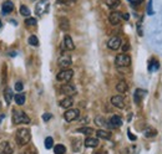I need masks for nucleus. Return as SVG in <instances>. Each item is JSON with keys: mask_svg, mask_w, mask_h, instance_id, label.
Instances as JSON below:
<instances>
[{"mask_svg": "<svg viewBox=\"0 0 162 154\" xmlns=\"http://www.w3.org/2000/svg\"><path fill=\"white\" fill-rule=\"evenodd\" d=\"M11 118H13V123L14 124H28V123H30V117L25 112H23L20 109L13 111Z\"/></svg>", "mask_w": 162, "mask_h": 154, "instance_id": "nucleus-2", "label": "nucleus"}, {"mask_svg": "<svg viewBox=\"0 0 162 154\" xmlns=\"http://www.w3.org/2000/svg\"><path fill=\"white\" fill-rule=\"evenodd\" d=\"M31 139V133L28 128H20L16 132V143L21 147L26 145Z\"/></svg>", "mask_w": 162, "mask_h": 154, "instance_id": "nucleus-1", "label": "nucleus"}, {"mask_svg": "<svg viewBox=\"0 0 162 154\" xmlns=\"http://www.w3.org/2000/svg\"><path fill=\"white\" fill-rule=\"evenodd\" d=\"M147 95V91L146 90H142V88H137L133 93V100H135V103L136 105H140L141 101L143 100V97Z\"/></svg>", "mask_w": 162, "mask_h": 154, "instance_id": "nucleus-12", "label": "nucleus"}, {"mask_svg": "<svg viewBox=\"0 0 162 154\" xmlns=\"http://www.w3.org/2000/svg\"><path fill=\"white\" fill-rule=\"evenodd\" d=\"M80 148H81V142L77 140V139L72 140V149H74V152H79Z\"/></svg>", "mask_w": 162, "mask_h": 154, "instance_id": "nucleus-33", "label": "nucleus"}, {"mask_svg": "<svg viewBox=\"0 0 162 154\" xmlns=\"http://www.w3.org/2000/svg\"><path fill=\"white\" fill-rule=\"evenodd\" d=\"M80 116V111L77 108H67V111L64 113V118L66 122H72L77 119Z\"/></svg>", "mask_w": 162, "mask_h": 154, "instance_id": "nucleus-6", "label": "nucleus"}, {"mask_svg": "<svg viewBox=\"0 0 162 154\" xmlns=\"http://www.w3.org/2000/svg\"><path fill=\"white\" fill-rule=\"evenodd\" d=\"M110 126H111V127H115V128L121 127V126H122V119H121V117L117 116V114L112 116L111 119H110Z\"/></svg>", "mask_w": 162, "mask_h": 154, "instance_id": "nucleus-17", "label": "nucleus"}, {"mask_svg": "<svg viewBox=\"0 0 162 154\" xmlns=\"http://www.w3.org/2000/svg\"><path fill=\"white\" fill-rule=\"evenodd\" d=\"M72 105H74L72 97H65L64 100L60 101V106H61L62 108H71Z\"/></svg>", "mask_w": 162, "mask_h": 154, "instance_id": "nucleus-18", "label": "nucleus"}, {"mask_svg": "<svg viewBox=\"0 0 162 154\" xmlns=\"http://www.w3.org/2000/svg\"><path fill=\"white\" fill-rule=\"evenodd\" d=\"M64 46H65V49H66V50H69V51L75 50V44H74V41H72L71 36L65 35V37H64Z\"/></svg>", "mask_w": 162, "mask_h": 154, "instance_id": "nucleus-15", "label": "nucleus"}, {"mask_svg": "<svg viewBox=\"0 0 162 154\" xmlns=\"http://www.w3.org/2000/svg\"><path fill=\"white\" fill-rule=\"evenodd\" d=\"M13 152H14L13 145L9 142L4 140L0 143V154H13Z\"/></svg>", "mask_w": 162, "mask_h": 154, "instance_id": "nucleus-9", "label": "nucleus"}, {"mask_svg": "<svg viewBox=\"0 0 162 154\" xmlns=\"http://www.w3.org/2000/svg\"><path fill=\"white\" fill-rule=\"evenodd\" d=\"M13 98H14V96H13V91H11V88H5V91H4V100H5V102H7V105H10V102L13 101Z\"/></svg>", "mask_w": 162, "mask_h": 154, "instance_id": "nucleus-22", "label": "nucleus"}, {"mask_svg": "<svg viewBox=\"0 0 162 154\" xmlns=\"http://www.w3.org/2000/svg\"><path fill=\"white\" fill-rule=\"evenodd\" d=\"M15 103L16 105H19V106H23L24 103H25V100H26V96L24 95V93H21V92H19L18 95H15Z\"/></svg>", "mask_w": 162, "mask_h": 154, "instance_id": "nucleus-24", "label": "nucleus"}, {"mask_svg": "<svg viewBox=\"0 0 162 154\" xmlns=\"http://www.w3.org/2000/svg\"><path fill=\"white\" fill-rule=\"evenodd\" d=\"M2 26H3V24H2V20H0V29H2Z\"/></svg>", "mask_w": 162, "mask_h": 154, "instance_id": "nucleus-44", "label": "nucleus"}, {"mask_svg": "<svg viewBox=\"0 0 162 154\" xmlns=\"http://www.w3.org/2000/svg\"><path fill=\"white\" fill-rule=\"evenodd\" d=\"M5 118V114H2V116H0V123H2V121Z\"/></svg>", "mask_w": 162, "mask_h": 154, "instance_id": "nucleus-43", "label": "nucleus"}, {"mask_svg": "<svg viewBox=\"0 0 162 154\" xmlns=\"http://www.w3.org/2000/svg\"><path fill=\"white\" fill-rule=\"evenodd\" d=\"M59 3H62V4H66V5H72L76 3V0H59Z\"/></svg>", "mask_w": 162, "mask_h": 154, "instance_id": "nucleus-37", "label": "nucleus"}, {"mask_svg": "<svg viewBox=\"0 0 162 154\" xmlns=\"http://www.w3.org/2000/svg\"><path fill=\"white\" fill-rule=\"evenodd\" d=\"M23 90H24L23 83H21V82H16V83H15V91H16V92H21Z\"/></svg>", "mask_w": 162, "mask_h": 154, "instance_id": "nucleus-35", "label": "nucleus"}, {"mask_svg": "<svg viewBox=\"0 0 162 154\" xmlns=\"http://www.w3.org/2000/svg\"><path fill=\"white\" fill-rule=\"evenodd\" d=\"M137 32H138V35H142V28H141V23H140V24H137Z\"/></svg>", "mask_w": 162, "mask_h": 154, "instance_id": "nucleus-41", "label": "nucleus"}, {"mask_svg": "<svg viewBox=\"0 0 162 154\" xmlns=\"http://www.w3.org/2000/svg\"><path fill=\"white\" fill-rule=\"evenodd\" d=\"M120 0H105V4L109 6V8H111V9H115V8H117L119 5H120Z\"/></svg>", "mask_w": 162, "mask_h": 154, "instance_id": "nucleus-25", "label": "nucleus"}, {"mask_svg": "<svg viewBox=\"0 0 162 154\" xmlns=\"http://www.w3.org/2000/svg\"><path fill=\"white\" fill-rule=\"evenodd\" d=\"M57 63H59L60 67L67 68V67L72 63V61H71V57H70L69 55H61V56L59 57V60H57Z\"/></svg>", "mask_w": 162, "mask_h": 154, "instance_id": "nucleus-11", "label": "nucleus"}, {"mask_svg": "<svg viewBox=\"0 0 162 154\" xmlns=\"http://www.w3.org/2000/svg\"><path fill=\"white\" fill-rule=\"evenodd\" d=\"M121 46V39L119 36H112L109 41H107V47L110 50H117Z\"/></svg>", "mask_w": 162, "mask_h": 154, "instance_id": "nucleus-10", "label": "nucleus"}, {"mask_svg": "<svg viewBox=\"0 0 162 154\" xmlns=\"http://www.w3.org/2000/svg\"><path fill=\"white\" fill-rule=\"evenodd\" d=\"M65 152H66V148L62 144H57V145L54 147V153L55 154H65Z\"/></svg>", "mask_w": 162, "mask_h": 154, "instance_id": "nucleus-26", "label": "nucleus"}, {"mask_svg": "<svg viewBox=\"0 0 162 154\" xmlns=\"http://www.w3.org/2000/svg\"><path fill=\"white\" fill-rule=\"evenodd\" d=\"M116 90L120 92V93H126L128 91V85L126 83V81H120L117 85H116Z\"/></svg>", "mask_w": 162, "mask_h": 154, "instance_id": "nucleus-20", "label": "nucleus"}, {"mask_svg": "<svg viewBox=\"0 0 162 154\" xmlns=\"http://www.w3.org/2000/svg\"><path fill=\"white\" fill-rule=\"evenodd\" d=\"M153 2L152 0H148V5H147V14L148 15H153V6H152Z\"/></svg>", "mask_w": 162, "mask_h": 154, "instance_id": "nucleus-34", "label": "nucleus"}, {"mask_svg": "<svg viewBox=\"0 0 162 154\" xmlns=\"http://www.w3.org/2000/svg\"><path fill=\"white\" fill-rule=\"evenodd\" d=\"M29 44H30L31 46H38V45H39V40H38V37H36L35 35H31V36L29 37Z\"/></svg>", "mask_w": 162, "mask_h": 154, "instance_id": "nucleus-32", "label": "nucleus"}, {"mask_svg": "<svg viewBox=\"0 0 162 154\" xmlns=\"http://www.w3.org/2000/svg\"><path fill=\"white\" fill-rule=\"evenodd\" d=\"M20 154H36V153H35L34 148H28V149H24Z\"/></svg>", "mask_w": 162, "mask_h": 154, "instance_id": "nucleus-36", "label": "nucleus"}, {"mask_svg": "<svg viewBox=\"0 0 162 154\" xmlns=\"http://www.w3.org/2000/svg\"><path fill=\"white\" fill-rule=\"evenodd\" d=\"M51 118H52V114H51V113H44V114H43V119H44L45 122L50 121Z\"/></svg>", "mask_w": 162, "mask_h": 154, "instance_id": "nucleus-38", "label": "nucleus"}, {"mask_svg": "<svg viewBox=\"0 0 162 154\" xmlns=\"http://www.w3.org/2000/svg\"><path fill=\"white\" fill-rule=\"evenodd\" d=\"M36 19L35 18H26L25 19V25L26 26H35L36 25Z\"/></svg>", "mask_w": 162, "mask_h": 154, "instance_id": "nucleus-31", "label": "nucleus"}, {"mask_svg": "<svg viewBox=\"0 0 162 154\" xmlns=\"http://www.w3.org/2000/svg\"><path fill=\"white\" fill-rule=\"evenodd\" d=\"M84 144H85V147H88V148H95V147L99 145V139H97V138H92V137H88V138L85 139Z\"/></svg>", "mask_w": 162, "mask_h": 154, "instance_id": "nucleus-16", "label": "nucleus"}, {"mask_svg": "<svg viewBox=\"0 0 162 154\" xmlns=\"http://www.w3.org/2000/svg\"><path fill=\"white\" fill-rule=\"evenodd\" d=\"M158 68H160V62L157 60H155V58H151V61L148 63V71L150 72H155Z\"/></svg>", "mask_w": 162, "mask_h": 154, "instance_id": "nucleus-23", "label": "nucleus"}, {"mask_svg": "<svg viewBox=\"0 0 162 154\" xmlns=\"http://www.w3.org/2000/svg\"><path fill=\"white\" fill-rule=\"evenodd\" d=\"M127 135H128V138H130V139H131V140H132V142H133V140H136V139H137V138H136V135H135V134H132V133H131V130H127Z\"/></svg>", "mask_w": 162, "mask_h": 154, "instance_id": "nucleus-39", "label": "nucleus"}, {"mask_svg": "<svg viewBox=\"0 0 162 154\" xmlns=\"http://www.w3.org/2000/svg\"><path fill=\"white\" fill-rule=\"evenodd\" d=\"M61 93L65 95L66 97H72L74 95H76V88L75 86L70 85V83H66L61 87Z\"/></svg>", "mask_w": 162, "mask_h": 154, "instance_id": "nucleus-7", "label": "nucleus"}, {"mask_svg": "<svg viewBox=\"0 0 162 154\" xmlns=\"http://www.w3.org/2000/svg\"><path fill=\"white\" fill-rule=\"evenodd\" d=\"M74 76V71L71 68H64L56 75V80L60 82H69Z\"/></svg>", "mask_w": 162, "mask_h": 154, "instance_id": "nucleus-4", "label": "nucleus"}, {"mask_svg": "<svg viewBox=\"0 0 162 154\" xmlns=\"http://www.w3.org/2000/svg\"><path fill=\"white\" fill-rule=\"evenodd\" d=\"M2 10H3V14L4 15H8V14H10L13 10H14V4H13V2H5V3H3V5H2Z\"/></svg>", "mask_w": 162, "mask_h": 154, "instance_id": "nucleus-14", "label": "nucleus"}, {"mask_svg": "<svg viewBox=\"0 0 162 154\" xmlns=\"http://www.w3.org/2000/svg\"><path fill=\"white\" fill-rule=\"evenodd\" d=\"M115 65H116V67H127V66H130L131 65L130 55H127L125 52L117 55L116 58H115Z\"/></svg>", "mask_w": 162, "mask_h": 154, "instance_id": "nucleus-3", "label": "nucleus"}, {"mask_svg": "<svg viewBox=\"0 0 162 154\" xmlns=\"http://www.w3.org/2000/svg\"><path fill=\"white\" fill-rule=\"evenodd\" d=\"M96 135H97V138H100V139H110V138H111V132L105 130V129H99V130L96 132Z\"/></svg>", "mask_w": 162, "mask_h": 154, "instance_id": "nucleus-21", "label": "nucleus"}, {"mask_svg": "<svg viewBox=\"0 0 162 154\" xmlns=\"http://www.w3.org/2000/svg\"><path fill=\"white\" fill-rule=\"evenodd\" d=\"M109 20H110V24H111V25L116 26V25H119V24L121 23V20H122V14L119 13V11H112V13L110 14V16H109Z\"/></svg>", "mask_w": 162, "mask_h": 154, "instance_id": "nucleus-8", "label": "nucleus"}, {"mask_svg": "<svg viewBox=\"0 0 162 154\" xmlns=\"http://www.w3.org/2000/svg\"><path fill=\"white\" fill-rule=\"evenodd\" d=\"M20 14H21L23 16H25V18H29V16H30V10H29V8L25 6V5H21V6H20Z\"/></svg>", "mask_w": 162, "mask_h": 154, "instance_id": "nucleus-29", "label": "nucleus"}, {"mask_svg": "<svg viewBox=\"0 0 162 154\" xmlns=\"http://www.w3.org/2000/svg\"><path fill=\"white\" fill-rule=\"evenodd\" d=\"M59 28H60L62 31H67V30L70 29V23H69V20H67L66 18H61V19L59 20Z\"/></svg>", "mask_w": 162, "mask_h": 154, "instance_id": "nucleus-19", "label": "nucleus"}, {"mask_svg": "<svg viewBox=\"0 0 162 154\" xmlns=\"http://www.w3.org/2000/svg\"><path fill=\"white\" fill-rule=\"evenodd\" d=\"M111 103H112L115 107H117V108H124V107H125V100H124V97L120 96V95L112 96V97H111Z\"/></svg>", "mask_w": 162, "mask_h": 154, "instance_id": "nucleus-13", "label": "nucleus"}, {"mask_svg": "<svg viewBox=\"0 0 162 154\" xmlns=\"http://www.w3.org/2000/svg\"><path fill=\"white\" fill-rule=\"evenodd\" d=\"M122 19L128 20V19H130V15H128V14H122Z\"/></svg>", "mask_w": 162, "mask_h": 154, "instance_id": "nucleus-42", "label": "nucleus"}, {"mask_svg": "<svg viewBox=\"0 0 162 154\" xmlns=\"http://www.w3.org/2000/svg\"><path fill=\"white\" fill-rule=\"evenodd\" d=\"M49 8H50L49 0H40V2L36 4V6H35V13L40 16V15H43L44 13H47Z\"/></svg>", "mask_w": 162, "mask_h": 154, "instance_id": "nucleus-5", "label": "nucleus"}, {"mask_svg": "<svg viewBox=\"0 0 162 154\" xmlns=\"http://www.w3.org/2000/svg\"><path fill=\"white\" fill-rule=\"evenodd\" d=\"M128 50H130V45H128V44H126V45L122 46V51H124V52H127Z\"/></svg>", "mask_w": 162, "mask_h": 154, "instance_id": "nucleus-40", "label": "nucleus"}, {"mask_svg": "<svg viewBox=\"0 0 162 154\" xmlns=\"http://www.w3.org/2000/svg\"><path fill=\"white\" fill-rule=\"evenodd\" d=\"M143 134H145V137H155L156 134H157V132H156V129L155 128H147L145 132H143Z\"/></svg>", "mask_w": 162, "mask_h": 154, "instance_id": "nucleus-30", "label": "nucleus"}, {"mask_svg": "<svg viewBox=\"0 0 162 154\" xmlns=\"http://www.w3.org/2000/svg\"><path fill=\"white\" fill-rule=\"evenodd\" d=\"M77 132L83 133V134H86V135H90V134H92V133H94V129H92V128H90V127H83V128H79V129H77Z\"/></svg>", "mask_w": 162, "mask_h": 154, "instance_id": "nucleus-27", "label": "nucleus"}, {"mask_svg": "<svg viewBox=\"0 0 162 154\" xmlns=\"http://www.w3.org/2000/svg\"><path fill=\"white\" fill-rule=\"evenodd\" d=\"M44 144H45V148H46V149H51V148L54 147V139H52L51 137H46Z\"/></svg>", "mask_w": 162, "mask_h": 154, "instance_id": "nucleus-28", "label": "nucleus"}]
</instances>
